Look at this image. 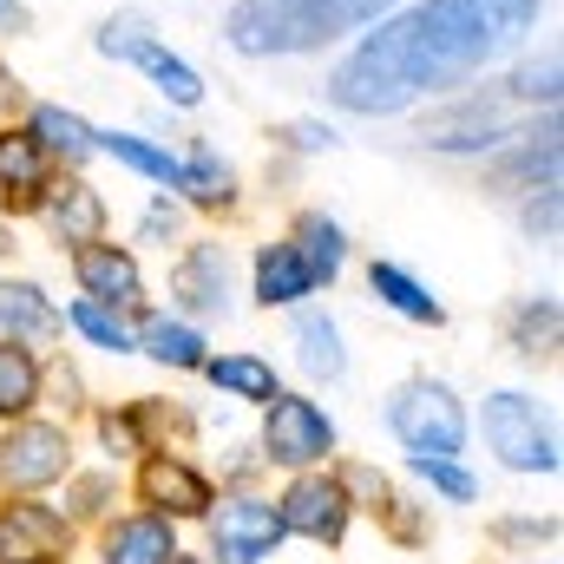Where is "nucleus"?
I'll return each mask as SVG.
<instances>
[{
  "label": "nucleus",
  "mask_w": 564,
  "mask_h": 564,
  "mask_svg": "<svg viewBox=\"0 0 564 564\" xmlns=\"http://www.w3.org/2000/svg\"><path fill=\"white\" fill-rule=\"evenodd\" d=\"M532 26H539V0H421L414 13L388 20L375 40H361L335 66L328 99L361 119L401 112L421 93H440V86L492 66Z\"/></svg>",
  "instance_id": "nucleus-1"
},
{
  "label": "nucleus",
  "mask_w": 564,
  "mask_h": 564,
  "mask_svg": "<svg viewBox=\"0 0 564 564\" xmlns=\"http://www.w3.org/2000/svg\"><path fill=\"white\" fill-rule=\"evenodd\" d=\"M394 0H243L230 13V46L237 53H315L355 26H368L375 13H388Z\"/></svg>",
  "instance_id": "nucleus-2"
},
{
  "label": "nucleus",
  "mask_w": 564,
  "mask_h": 564,
  "mask_svg": "<svg viewBox=\"0 0 564 564\" xmlns=\"http://www.w3.org/2000/svg\"><path fill=\"white\" fill-rule=\"evenodd\" d=\"M388 426H394V440L408 446V453H421V459H453L459 446H466V414H459V401H453V388L446 381H401L394 394H388Z\"/></svg>",
  "instance_id": "nucleus-3"
},
{
  "label": "nucleus",
  "mask_w": 564,
  "mask_h": 564,
  "mask_svg": "<svg viewBox=\"0 0 564 564\" xmlns=\"http://www.w3.org/2000/svg\"><path fill=\"white\" fill-rule=\"evenodd\" d=\"M486 446L512 466V473H558V440H552V426L539 414V401L532 394H519V388H506V394H492L486 401Z\"/></svg>",
  "instance_id": "nucleus-4"
},
{
  "label": "nucleus",
  "mask_w": 564,
  "mask_h": 564,
  "mask_svg": "<svg viewBox=\"0 0 564 564\" xmlns=\"http://www.w3.org/2000/svg\"><path fill=\"white\" fill-rule=\"evenodd\" d=\"M204 519H210V552H217V564H263L289 539L270 499H224Z\"/></svg>",
  "instance_id": "nucleus-5"
},
{
  "label": "nucleus",
  "mask_w": 564,
  "mask_h": 564,
  "mask_svg": "<svg viewBox=\"0 0 564 564\" xmlns=\"http://www.w3.org/2000/svg\"><path fill=\"white\" fill-rule=\"evenodd\" d=\"M66 466H73V446H66L59 426L20 421L13 433H0V486H13V492H40V486L66 479Z\"/></svg>",
  "instance_id": "nucleus-6"
},
{
  "label": "nucleus",
  "mask_w": 564,
  "mask_h": 564,
  "mask_svg": "<svg viewBox=\"0 0 564 564\" xmlns=\"http://www.w3.org/2000/svg\"><path fill=\"white\" fill-rule=\"evenodd\" d=\"M263 446H270L276 466L302 473V466H315V459L335 453V421L315 401H302V394H276L270 401V426H263Z\"/></svg>",
  "instance_id": "nucleus-7"
},
{
  "label": "nucleus",
  "mask_w": 564,
  "mask_h": 564,
  "mask_svg": "<svg viewBox=\"0 0 564 564\" xmlns=\"http://www.w3.org/2000/svg\"><path fill=\"white\" fill-rule=\"evenodd\" d=\"M99 53H112V59H132V66H144L151 79H158V93L171 99V106H197L204 99V79L177 59V53H164L151 33H144L139 20H112L106 33H99Z\"/></svg>",
  "instance_id": "nucleus-8"
},
{
  "label": "nucleus",
  "mask_w": 564,
  "mask_h": 564,
  "mask_svg": "<svg viewBox=\"0 0 564 564\" xmlns=\"http://www.w3.org/2000/svg\"><path fill=\"white\" fill-rule=\"evenodd\" d=\"M276 519H282V532H295V539L341 545V532H348V486H341V479H322V473H302V479L282 492Z\"/></svg>",
  "instance_id": "nucleus-9"
},
{
  "label": "nucleus",
  "mask_w": 564,
  "mask_h": 564,
  "mask_svg": "<svg viewBox=\"0 0 564 564\" xmlns=\"http://www.w3.org/2000/svg\"><path fill=\"white\" fill-rule=\"evenodd\" d=\"M73 552V525L53 506H0V564H66Z\"/></svg>",
  "instance_id": "nucleus-10"
},
{
  "label": "nucleus",
  "mask_w": 564,
  "mask_h": 564,
  "mask_svg": "<svg viewBox=\"0 0 564 564\" xmlns=\"http://www.w3.org/2000/svg\"><path fill=\"white\" fill-rule=\"evenodd\" d=\"M139 499L158 512V519H204V512L217 506L210 479H204L197 466H184L177 453H144V466H139Z\"/></svg>",
  "instance_id": "nucleus-11"
},
{
  "label": "nucleus",
  "mask_w": 564,
  "mask_h": 564,
  "mask_svg": "<svg viewBox=\"0 0 564 564\" xmlns=\"http://www.w3.org/2000/svg\"><path fill=\"white\" fill-rule=\"evenodd\" d=\"M73 270H79V289L93 302H106V308L139 302V263L126 250H112V243H79L73 250Z\"/></svg>",
  "instance_id": "nucleus-12"
},
{
  "label": "nucleus",
  "mask_w": 564,
  "mask_h": 564,
  "mask_svg": "<svg viewBox=\"0 0 564 564\" xmlns=\"http://www.w3.org/2000/svg\"><path fill=\"white\" fill-rule=\"evenodd\" d=\"M171 289L184 295V308L224 315V308H230V257H224L217 243H197V250L171 270Z\"/></svg>",
  "instance_id": "nucleus-13"
},
{
  "label": "nucleus",
  "mask_w": 564,
  "mask_h": 564,
  "mask_svg": "<svg viewBox=\"0 0 564 564\" xmlns=\"http://www.w3.org/2000/svg\"><path fill=\"white\" fill-rule=\"evenodd\" d=\"M46 191V151L33 132H0V204L33 210Z\"/></svg>",
  "instance_id": "nucleus-14"
},
{
  "label": "nucleus",
  "mask_w": 564,
  "mask_h": 564,
  "mask_svg": "<svg viewBox=\"0 0 564 564\" xmlns=\"http://www.w3.org/2000/svg\"><path fill=\"white\" fill-rule=\"evenodd\" d=\"M0 335L7 341H46V335H59V308L33 282H0Z\"/></svg>",
  "instance_id": "nucleus-15"
},
{
  "label": "nucleus",
  "mask_w": 564,
  "mask_h": 564,
  "mask_svg": "<svg viewBox=\"0 0 564 564\" xmlns=\"http://www.w3.org/2000/svg\"><path fill=\"white\" fill-rule=\"evenodd\" d=\"M308 289H315V270L302 263L295 243H263L257 250V302L282 308V302H302Z\"/></svg>",
  "instance_id": "nucleus-16"
},
{
  "label": "nucleus",
  "mask_w": 564,
  "mask_h": 564,
  "mask_svg": "<svg viewBox=\"0 0 564 564\" xmlns=\"http://www.w3.org/2000/svg\"><path fill=\"white\" fill-rule=\"evenodd\" d=\"M171 552H177V539H171V519H158V512L106 532V564H171Z\"/></svg>",
  "instance_id": "nucleus-17"
},
{
  "label": "nucleus",
  "mask_w": 564,
  "mask_h": 564,
  "mask_svg": "<svg viewBox=\"0 0 564 564\" xmlns=\"http://www.w3.org/2000/svg\"><path fill=\"white\" fill-rule=\"evenodd\" d=\"M295 361H302V375H315V381H341V375H348L341 328H335L328 315H302V322H295Z\"/></svg>",
  "instance_id": "nucleus-18"
},
{
  "label": "nucleus",
  "mask_w": 564,
  "mask_h": 564,
  "mask_svg": "<svg viewBox=\"0 0 564 564\" xmlns=\"http://www.w3.org/2000/svg\"><path fill=\"white\" fill-rule=\"evenodd\" d=\"M46 217L66 243H99V230H106V204L93 184H66L59 197H46Z\"/></svg>",
  "instance_id": "nucleus-19"
},
{
  "label": "nucleus",
  "mask_w": 564,
  "mask_h": 564,
  "mask_svg": "<svg viewBox=\"0 0 564 564\" xmlns=\"http://www.w3.org/2000/svg\"><path fill=\"white\" fill-rule=\"evenodd\" d=\"M295 250H302V263L315 270V282L341 276V263H348V237H341V224L335 217H322V210H308L302 224H295V237H289Z\"/></svg>",
  "instance_id": "nucleus-20"
},
{
  "label": "nucleus",
  "mask_w": 564,
  "mask_h": 564,
  "mask_svg": "<svg viewBox=\"0 0 564 564\" xmlns=\"http://www.w3.org/2000/svg\"><path fill=\"white\" fill-rule=\"evenodd\" d=\"M368 289H375L394 315H408V322H433V328L446 322V308H440V302H433L421 282L401 270V263H375V270H368Z\"/></svg>",
  "instance_id": "nucleus-21"
},
{
  "label": "nucleus",
  "mask_w": 564,
  "mask_h": 564,
  "mask_svg": "<svg viewBox=\"0 0 564 564\" xmlns=\"http://www.w3.org/2000/svg\"><path fill=\"white\" fill-rule=\"evenodd\" d=\"M33 401H40V361H33V348L0 335V421H20Z\"/></svg>",
  "instance_id": "nucleus-22"
},
{
  "label": "nucleus",
  "mask_w": 564,
  "mask_h": 564,
  "mask_svg": "<svg viewBox=\"0 0 564 564\" xmlns=\"http://www.w3.org/2000/svg\"><path fill=\"white\" fill-rule=\"evenodd\" d=\"M204 375L224 388V394H237V401H257V408H270L282 388H276V368L270 361H257V355H224V361H204Z\"/></svg>",
  "instance_id": "nucleus-23"
},
{
  "label": "nucleus",
  "mask_w": 564,
  "mask_h": 564,
  "mask_svg": "<svg viewBox=\"0 0 564 564\" xmlns=\"http://www.w3.org/2000/svg\"><path fill=\"white\" fill-rule=\"evenodd\" d=\"M499 139H506V126H499V112H486V106H466V112L426 126V144H440V151H492Z\"/></svg>",
  "instance_id": "nucleus-24"
},
{
  "label": "nucleus",
  "mask_w": 564,
  "mask_h": 564,
  "mask_svg": "<svg viewBox=\"0 0 564 564\" xmlns=\"http://www.w3.org/2000/svg\"><path fill=\"white\" fill-rule=\"evenodd\" d=\"M33 139H40V151H59V158H86V151H99V132L86 126V119H73V112H59V106H40L33 112Z\"/></svg>",
  "instance_id": "nucleus-25"
},
{
  "label": "nucleus",
  "mask_w": 564,
  "mask_h": 564,
  "mask_svg": "<svg viewBox=\"0 0 564 564\" xmlns=\"http://www.w3.org/2000/svg\"><path fill=\"white\" fill-rule=\"evenodd\" d=\"M144 355L151 361H164V368H204L210 355H204V335L197 328H184V322H144Z\"/></svg>",
  "instance_id": "nucleus-26"
},
{
  "label": "nucleus",
  "mask_w": 564,
  "mask_h": 564,
  "mask_svg": "<svg viewBox=\"0 0 564 564\" xmlns=\"http://www.w3.org/2000/svg\"><path fill=\"white\" fill-rule=\"evenodd\" d=\"M177 191H191L197 204H230V164L210 144H191V164H177Z\"/></svg>",
  "instance_id": "nucleus-27"
},
{
  "label": "nucleus",
  "mask_w": 564,
  "mask_h": 564,
  "mask_svg": "<svg viewBox=\"0 0 564 564\" xmlns=\"http://www.w3.org/2000/svg\"><path fill=\"white\" fill-rule=\"evenodd\" d=\"M99 144H106L119 164H132V171H144V177H158V184H171V191H177V158H171V151L132 139V132H99Z\"/></svg>",
  "instance_id": "nucleus-28"
},
{
  "label": "nucleus",
  "mask_w": 564,
  "mask_h": 564,
  "mask_svg": "<svg viewBox=\"0 0 564 564\" xmlns=\"http://www.w3.org/2000/svg\"><path fill=\"white\" fill-rule=\"evenodd\" d=\"M73 328H79L93 348H112V355H126V348H132V328H126L106 302H93V295H86V302H73Z\"/></svg>",
  "instance_id": "nucleus-29"
},
{
  "label": "nucleus",
  "mask_w": 564,
  "mask_h": 564,
  "mask_svg": "<svg viewBox=\"0 0 564 564\" xmlns=\"http://www.w3.org/2000/svg\"><path fill=\"white\" fill-rule=\"evenodd\" d=\"M414 473H421L433 492H446L453 506H473V499H479V479H473L459 459H421V453H414Z\"/></svg>",
  "instance_id": "nucleus-30"
},
{
  "label": "nucleus",
  "mask_w": 564,
  "mask_h": 564,
  "mask_svg": "<svg viewBox=\"0 0 564 564\" xmlns=\"http://www.w3.org/2000/svg\"><path fill=\"white\" fill-rule=\"evenodd\" d=\"M512 93H519V99H545V106H552V99H558V59H545V66H525V73L512 79Z\"/></svg>",
  "instance_id": "nucleus-31"
},
{
  "label": "nucleus",
  "mask_w": 564,
  "mask_h": 564,
  "mask_svg": "<svg viewBox=\"0 0 564 564\" xmlns=\"http://www.w3.org/2000/svg\"><path fill=\"white\" fill-rule=\"evenodd\" d=\"M177 230V210L171 204H151V217H144V237H171Z\"/></svg>",
  "instance_id": "nucleus-32"
},
{
  "label": "nucleus",
  "mask_w": 564,
  "mask_h": 564,
  "mask_svg": "<svg viewBox=\"0 0 564 564\" xmlns=\"http://www.w3.org/2000/svg\"><path fill=\"white\" fill-rule=\"evenodd\" d=\"M295 144H302V151H322V144H335V132H322V126H295Z\"/></svg>",
  "instance_id": "nucleus-33"
},
{
  "label": "nucleus",
  "mask_w": 564,
  "mask_h": 564,
  "mask_svg": "<svg viewBox=\"0 0 564 564\" xmlns=\"http://www.w3.org/2000/svg\"><path fill=\"white\" fill-rule=\"evenodd\" d=\"M0 20H20V7H7V0H0Z\"/></svg>",
  "instance_id": "nucleus-34"
},
{
  "label": "nucleus",
  "mask_w": 564,
  "mask_h": 564,
  "mask_svg": "<svg viewBox=\"0 0 564 564\" xmlns=\"http://www.w3.org/2000/svg\"><path fill=\"white\" fill-rule=\"evenodd\" d=\"M171 564H197V558H184V552H171Z\"/></svg>",
  "instance_id": "nucleus-35"
},
{
  "label": "nucleus",
  "mask_w": 564,
  "mask_h": 564,
  "mask_svg": "<svg viewBox=\"0 0 564 564\" xmlns=\"http://www.w3.org/2000/svg\"><path fill=\"white\" fill-rule=\"evenodd\" d=\"M7 250H13V243H7V230H0V257H7Z\"/></svg>",
  "instance_id": "nucleus-36"
}]
</instances>
